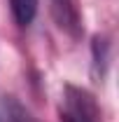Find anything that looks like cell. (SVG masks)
<instances>
[{"label":"cell","mask_w":119,"mask_h":122,"mask_svg":"<svg viewBox=\"0 0 119 122\" xmlns=\"http://www.w3.org/2000/svg\"><path fill=\"white\" fill-rule=\"evenodd\" d=\"M59 2V7H68V0H56Z\"/></svg>","instance_id":"obj_3"},{"label":"cell","mask_w":119,"mask_h":122,"mask_svg":"<svg viewBox=\"0 0 119 122\" xmlns=\"http://www.w3.org/2000/svg\"><path fill=\"white\" fill-rule=\"evenodd\" d=\"M63 122H87V120H79V117H75V115H63Z\"/></svg>","instance_id":"obj_2"},{"label":"cell","mask_w":119,"mask_h":122,"mask_svg":"<svg viewBox=\"0 0 119 122\" xmlns=\"http://www.w3.org/2000/svg\"><path fill=\"white\" fill-rule=\"evenodd\" d=\"M12 12L19 26H28L37 12V0H12Z\"/></svg>","instance_id":"obj_1"}]
</instances>
